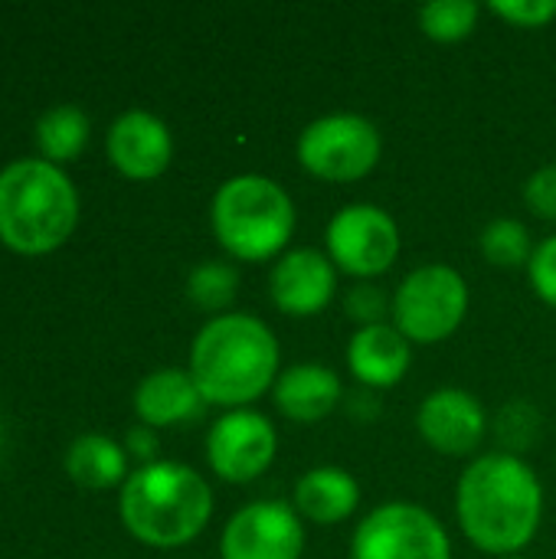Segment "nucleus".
<instances>
[{
  "instance_id": "nucleus-1",
  "label": "nucleus",
  "mask_w": 556,
  "mask_h": 559,
  "mask_svg": "<svg viewBox=\"0 0 556 559\" xmlns=\"http://www.w3.org/2000/svg\"><path fill=\"white\" fill-rule=\"evenodd\" d=\"M456 518L482 554L518 557L541 531L544 485L521 455H475L456 485Z\"/></svg>"
},
{
  "instance_id": "nucleus-12",
  "label": "nucleus",
  "mask_w": 556,
  "mask_h": 559,
  "mask_svg": "<svg viewBox=\"0 0 556 559\" xmlns=\"http://www.w3.org/2000/svg\"><path fill=\"white\" fill-rule=\"evenodd\" d=\"M416 429L433 452L446 459H469L488 436V413L469 390L439 386L419 403Z\"/></svg>"
},
{
  "instance_id": "nucleus-3",
  "label": "nucleus",
  "mask_w": 556,
  "mask_h": 559,
  "mask_svg": "<svg viewBox=\"0 0 556 559\" xmlns=\"http://www.w3.org/2000/svg\"><path fill=\"white\" fill-rule=\"evenodd\" d=\"M118 514L125 531L144 547L177 550L206 531L213 518V491L197 468L157 459L128 475Z\"/></svg>"
},
{
  "instance_id": "nucleus-2",
  "label": "nucleus",
  "mask_w": 556,
  "mask_h": 559,
  "mask_svg": "<svg viewBox=\"0 0 556 559\" xmlns=\"http://www.w3.org/2000/svg\"><path fill=\"white\" fill-rule=\"evenodd\" d=\"M279 367L282 350L275 331L249 311L210 318L197 331L187 360V373L206 406H220L226 413L249 409L256 400L272 393L282 373Z\"/></svg>"
},
{
  "instance_id": "nucleus-10",
  "label": "nucleus",
  "mask_w": 556,
  "mask_h": 559,
  "mask_svg": "<svg viewBox=\"0 0 556 559\" xmlns=\"http://www.w3.org/2000/svg\"><path fill=\"white\" fill-rule=\"evenodd\" d=\"M279 452V432L259 409H229L206 432V465L226 485L262 478Z\"/></svg>"
},
{
  "instance_id": "nucleus-19",
  "label": "nucleus",
  "mask_w": 556,
  "mask_h": 559,
  "mask_svg": "<svg viewBox=\"0 0 556 559\" xmlns=\"http://www.w3.org/2000/svg\"><path fill=\"white\" fill-rule=\"evenodd\" d=\"M66 472L79 488H92V491L125 485L131 475L125 445L115 442L111 436H102V432H85L69 445Z\"/></svg>"
},
{
  "instance_id": "nucleus-28",
  "label": "nucleus",
  "mask_w": 556,
  "mask_h": 559,
  "mask_svg": "<svg viewBox=\"0 0 556 559\" xmlns=\"http://www.w3.org/2000/svg\"><path fill=\"white\" fill-rule=\"evenodd\" d=\"M524 203L534 216L556 223V164L534 170L524 183Z\"/></svg>"
},
{
  "instance_id": "nucleus-15",
  "label": "nucleus",
  "mask_w": 556,
  "mask_h": 559,
  "mask_svg": "<svg viewBox=\"0 0 556 559\" xmlns=\"http://www.w3.org/2000/svg\"><path fill=\"white\" fill-rule=\"evenodd\" d=\"M347 370L351 377L364 386V390H390L397 386L413 364V344L393 328V321L387 324H370V328H357L347 341Z\"/></svg>"
},
{
  "instance_id": "nucleus-16",
  "label": "nucleus",
  "mask_w": 556,
  "mask_h": 559,
  "mask_svg": "<svg viewBox=\"0 0 556 559\" xmlns=\"http://www.w3.org/2000/svg\"><path fill=\"white\" fill-rule=\"evenodd\" d=\"M272 403L285 419L298 426H315L344 403V386L328 364L305 360L279 373L272 386Z\"/></svg>"
},
{
  "instance_id": "nucleus-18",
  "label": "nucleus",
  "mask_w": 556,
  "mask_h": 559,
  "mask_svg": "<svg viewBox=\"0 0 556 559\" xmlns=\"http://www.w3.org/2000/svg\"><path fill=\"white\" fill-rule=\"evenodd\" d=\"M292 508L301 521L318 527H334L354 518L360 508V485L341 465H318L308 468L292 491Z\"/></svg>"
},
{
  "instance_id": "nucleus-31",
  "label": "nucleus",
  "mask_w": 556,
  "mask_h": 559,
  "mask_svg": "<svg viewBox=\"0 0 556 559\" xmlns=\"http://www.w3.org/2000/svg\"><path fill=\"white\" fill-rule=\"evenodd\" d=\"M505 559H531V557H521V554H518V557H505Z\"/></svg>"
},
{
  "instance_id": "nucleus-4",
  "label": "nucleus",
  "mask_w": 556,
  "mask_h": 559,
  "mask_svg": "<svg viewBox=\"0 0 556 559\" xmlns=\"http://www.w3.org/2000/svg\"><path fill=\"white\" fill-rule=\"evenodd\" d=\"M79 223V193L59 164L20 157L0 170V242L20 255L59 249Z\"/></svg>"
},
{
  "instance_id": "nucleus-25",
  "label": "nucleus",
  "mask_w": 556,
  "mask_h": 559,
  "mask_svg": "<svg viewBox=\"0 0 556 559\" xmlns=\"http://www.w3.org/2000/svg\"><path fill=\"white\" fill-rule=\"evenodd\" d=\"M344 311L351 321H357V328L387 324V318L393 314V298H387V292L374 282H357L344 295Z\"/></svg>"
},
{
  "instance_id": "nucleus-6",
  "label": "nucleus",
  "mask_w": 556,
  "mask_h": 559,
  "mask_svg": "<svg viewBox=\"0 0 556 559\" xmlns=\"http://www.w3.org/2000/svg\"><path fill=\"white\" fill-rule=\"evenodd\" d=\"M469 282L459 269L429 262L413 269L393 292V328L410 344H442L449 341L469 314Z\"/></svg>"
},
{
  "instance_id": "nucleus-22",
  "label": "nucleus",
  "mask_w": 556,
  "mask_h": 559,
  "mask_svg": "<svg viewBox=\"0 0 556 559\" xmlns=\"http://www.w3.org/2000/svg\"><path fill=\"white\" fill-rule=\"evenodd\" d=\"M478 249H482L485 262L495 269H528V262L534 255V239L521 219L498 216L482 229Z\"/></svg>"
},
{
  "instance_id": "nucleus-30",
  "label": "nucleus",
  "mask_w": 556,
  "mask_h": 559,
  "mask_svg": "<svg viewBox=\"0 0 556 559\" xmlns=\"http://www.w3.org/2000/svg\"><path fill=\"white\" fill-rule=\"evenodd\" d=\"M0 449H3V426H0Z\"/></svg>"
},
{
  "instance_id": "nucleus-17",
  "label": "nucleus",
  "mask_w": 556,
  "mask_h": 559,
  "mask_svg": "<svg viewBox=\"0 0 556 559\" xmlns=\"http://www.w3.org/2000/svg\"><path fill=\"white\" fill-rule=\"evenodd\" d=\"M206 409V400L200 396L193 377L177 367H164L147 373L134 390V416L141 426L151 429H170L200 419Z\"/></svg>"
},
{
  "instance_id": "nucleus-5",
  "label": "nucleus",
  "mask_w": 556,
  "mask_h": 559,
  "mask_svg": "<svg viewBox=\"0 0 556 559\" xmlns=\"http://www.w3.org/2000/svg\"><path fill=\"white\" fill-rule=\"evenodd\" d=\"M210 226L229 259L259 265L288 252L298 213L279 180L265 174H236L216 187Z\"/></svg>"
},
{
  "instance_id": "nucleus-26",
  "label": "nucleus",
  "mask_w": 556,
  "mask_h": 559,
  "mask_svg": "<svg viewBox=\"0 0 556 559\" xmlns=\"http://www.w3.org/2000/svg\"><path fill=\"white\" fill-rule=\"evenodd\" d=\"M488 10L521 29H541L556 20V0H492Z\"/></svg>"
},
{
  "instance_id": "nucleus-21",
  "label": "nucleus",
  "mask_w": 556,
  "mask_h": 559,
  "mask_svg": "<svg viewBox=\"0 0 556 559\" xmlns=\"http://www.w3.org/2000/svg\"><path fill=\"white\" fill-rule=\"evenodd\" d=\"M236 295H239V272L229 262L206 259V262H200L187 275V298H190V305L206 311V314H213V318L229 314Z\"/></svg>"
},
{
  "instance_id": "nucleus-29",
  "label": "nucleus",
  "mask_w": 556,
  "mask_h": 559,
  "mask_svg": "<svg viewBox=\"0 0 556 559\" xmlns=\"http://www.w3.org/2000/svg\"><path fill=\"white\" fill-rule=\"evenodd\" d=\"M125 452L128 455H134L141 465H151V462H157V432L151 429V426H134V429H128V436H125Z\"/></svg>"
},
{
  "instance_id": "nucleus-8",
  "label": "nucleus",
  "mask_w": 556,
  "mask_h": 559,
  "mask_svg": "<svg viewBox=\"0 0 556 559\" xmlns=\"http://www.w3.org/2000/svg\"><path fill=\"white\" fill-rule=\"evenodd\" d=\"M351 559H452V540L423 504L387 501L357 524Z\"/></svg>"
},
{
  "instance_id": "nucleus-13",
  "label": "nucleus",
  "mask_w": 556,
  "mask_h": 559,
  "mask_svg": "<svg viewBox=\"0 0 556 559\" xmlns=\"http://www.w3.org/2000/svg\"><path fill=\"white\" fill-rule=\"evenodd\" d=\"M338 269L328 252L298 246L279 255L269 269V298L288 318H315L338 295Z\"/></svg>"
},
{
  "instance_id": "nucleus-9",
  "label": "nucleus",
  "mask_w": 556,
  "mask_h": 559,
  "mask_svg": "<svg viewBox=\"0 0 556 559\" xmlns=\"http://www.w3.org/2000/svg\"><path fill=\"white\" fill-rule=\"evenodd\" d=\"M403 239L397 219L377 203H347L338 210L324 229V252L338 272L374 282L393 269Z\"/></svg>"
},
{
  "instance_id": "nucleus-23",
  "label": "nucleus",
  "mask_w": 556,
  "mask_h": 559,
  "mask_svg": "<svg viewBox=\"0 0 556 559\" xmlns=\"http://www.w3.org/2000/svg\"><path fill=\"white\" fill-rule=\"evenodd\" d=\"M478 13L482 7L475 0H433L416 13V20L433 43H462L475 33Z\"/></svg>"
},
{
  "instance_id": "nucleus-24",
  "label": "nucleus",
  "mask_w": 556,
  "mask_h": 559,
  "mask_svg": "<svg viewBox=\"0 0 556 559\" xmlns=\"http://www.w3.org/2000/svg\"><path fill=\"white\" fill-rule=\"evenodd\" d=\"M498 439L505 442L501 452H511L518 455L521 449H531L541 436V416L534 406L528 403H508L501 413H498Z\"/></svg>"
},
{
  "instance_id": "nucleus-7",
  "label": "nucleus",
  "mask_w": 556,
  "mask_h": 559,
  "mask_svg": "<svg viewBox=\"0 0 556 559\" xmlns=\"http://www.w3.org/2000/svg\"><path fill=\"white\" fill-rule=\"evenodd\" d=\"M295 154L305 174L324 183H354L380 164L383 138L370 118L357 111H334L301 128Z\"/></svg>"
},
{
  "instance_id": "nucleus-11",
  "label": "nucleus",
  "mask_w": 556,
  "mask_h": 559,
  "mask_svg": "<svg viewBox=\"0 0 556 559\" xmlns=\"http://www.w3.org/2000/svg\"><path fill=\"white\" fill-rule=\"evenodd\" d=\"M305 521L285 501H252L239 508L220 537V559H301Z\"/></svg>"
},
{
  "instance_id": "nucleus-14",
  "label": "nucleus",
  "mask_w": 556,
  "mask_h": 559,
  "mask_svg": "<svg viewBox=\"0 0 556 559\" xmlns=\"http://www.w3.org/2000/svg\"><path fill=\"white\" fill-rule=\"evenodd\" d=\"M105 151H108L111 167L121 177L154 180L174 160V138H170V128L157 115L144 108H131L111 121Z\"/></svg>"
},
{
  "instance_id": "nucleus-27",
  "label": "nucleus",
  "mask_w": 556,
  "mask_h": 559,
  "mask_svg": "<svg viewBox=\"0 0 556 559\" xmlns=\"http://www.w3.org/2000/svg\"><path fill=\"white\" fill-rule=\"evenodd\" d=\"M528 278L537 298L556 311V236H547L534 246V255L528 262Z\"/></svg>"
},
{
  "instance_id": "nucleus-20",
  "label": "nucleus",
  "mask_w": 556,
  "mask_h": 559,
  "mask_svg": "<svg viewBox=\"0 0 556 559\" xmlns=\"http://www.w3.org/2000/svg\"><path fill=\"white\" fill-rule=\"evenodd\" d=\"M88 131H92L88 115L79 105H56L39 115L33 138L39 147V157L62 167L66 160H75L85 151Z\"/></svg>"
}]
</instances>
